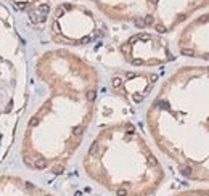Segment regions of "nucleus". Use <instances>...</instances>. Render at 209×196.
Segmentation results:
<instances>
[{"instance_id":"20e7f679","label":"nucleus","mask_w":209,"mask_h":196,"mask_svg":"<svg viewBox=\"0 0 209 196\" xmlns=\"http://www.w3.org/2000/svg\"><path fill=\"white\" fill-rule=\"evenodd\" d=\"M105 24L89 7L65 2L55 7L50 16V39L65 47H84L105 36Z\"/></svg>"},{"instance_id":"f03ea898","label":"nucleus","mask_w":209,"mask_h":196,"mask_svg":"<svg viewBox=\"0 0 209 196\" xmlns=\"http://www.w3.org/2000/svg\"><path fill=\"white\" fill-rule=\"evenodd\" d=\"M145 117L155 145L179 174L209 183V64L169 74Z\"/></svg>"},{"instance_id":"7ed1b4c3","label":"nucleus","mask_w":209,"mask_h":196,"mask_svg":"<svg viewBox=\"0 0 209 196\" xmlns=\"http://www.w3.org/2000/svg\"><path fill=\"white\" fill-rule=\"evenodd\" d=\"M85 175L114 196H151L166 172L143 134L130 121L106 126L82 158Z\"/></svg>"},{"instance_id":"f257e3e1","label":"nucleus","mask_w":209,"mask_h":196,"mask_svg":"<svg viewBox=\"0 0 209 196\" xmlns=\"http://www.w3.org/2000/svg\"><path fill=\"white\" fill-rule=\"evenodd\" d=\"M34 76L45 97L24 124L21 161L31 170L63 174L93 119L98 71L71 50L55 48L37 58Z\"/></svg>"},{"instance_id":"423d86ee","label":"nucleus","mask_w":209,"mask_h":196,"mask_svg":"<svg viewBox=\"0 0 209 196\" xmlns=\"http://www.w3.org/2000/svg\"><path fill=\"white\" fill-rule=\"evenodd\" d=\"M209 7V0H153L151 29L158 34L172 32L187 19Z\"/></svg>"},{"instance_id":"9b49d317","label":"nucleus","mask_w":209,"mask_h":196,"mask_svg":"<svg viewBox=\"0 0 209 196\" xmlns=\"http://www.w3.org/2000/svg\"><path fill=\"white\" fill-rule=\"evenodd\" d=\"M11 5H15L18 10L28 11L31 18H37V13L40 11V15L47 19V13H48V3H44V0H8Z\"/></svg>"},{"instance_id":"f8f14e48","label":"nucleus","mask_w":209,"mask_h":196,"mask_svg":"<svg viewBox=\"0 0 209 196\" xmlns=\"http://www.w3.org/2000/svg\"><path fill=\"white\" fill-rule=\"evenodd\" d=\"M172 196H209V188H192V190H183Z\"/></svg>"},{"instance_id":"9d476101","label":"nucleus","mask_w":209,"mask_h":196,"mask_svg":"<svg viewBox=\"0 0 209 196\" xmlns=\"http://www.w3.org/2000/svg\"><path fill=\"white\" fill-rule=\"evenodd\" d=\"M0 196H55L28 179L15 174L0 175Z\"/></svg>"},{"instance_id":"6e6552de","label":"nucleus","mask_w":209,"mask_h":196,"mask_svg":"<svg viewBox=\"0 0 209 196\" xmlns=\"http://www.w3.org/2000/svg\"><path fill=\"white\" fill-rule=\"evenodd\" d=\"M175 44L183 56L209 61V11L188 21L179 32Z\"/></svg>"},{"instance_id":"39448f33","label":"nucleus","mask_w":209,"mask_h":196,"mask_svg":"<svg viewBox=\"0 0 209 196\" xmlns=\"http://www.w3.org/2000/svg\"><path fill=\"white\" fill-rule=\"evenodd\" d=\"M119 50L124 61L135 68L163 66L175 60L167 40H164L161 34L148 31H140L130 36L121 44Z\"/></svg>"},{"instance_id":"1a4fd4ad","label":"nucleus","mask_w":209,"mask_h":196,"mask_svg":"<svg viewBox=\"0 0 209 196\" xmlns=\"http://www.w3.org/2000/svg\"><path fill=\"white\" fill-rule=\"evenodd\" d=\"M156 79V74L147 71H121L111 77V89L129 101L142 103L151 92Z\"/></svg>"},{"instance_id":"0eeeda50","label":"nucleus","mask_w":209,"mask_h":196,"mask_svg":"<svg viewBox=\"0 0 209 196\" xmlns=\"http://www.w3.org/2000/svg\"><path fill=\"white\" fill-rule=\"evenodd\" d=\"M113 21L132 23L138 28L151 29L153 0H85Z\"/></svg>"}]
</instances>
